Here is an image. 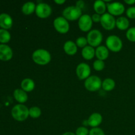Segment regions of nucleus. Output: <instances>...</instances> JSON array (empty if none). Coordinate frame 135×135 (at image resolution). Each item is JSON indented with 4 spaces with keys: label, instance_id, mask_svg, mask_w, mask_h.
Wrapping results in <instances>:
<instances>
[{
    "label": "nucleus",
    "instance_id": "nucleus-1",
    "mask_svg": "<svg viewBox=\"0 0 135 135\" xmlns=\"http://www.w3.org/2000/svg\"><path fill=\"white\" fill-rule=\"evenodd\" d=\"M33 61L39 65H46L51 59V55L47 50L44 49H38L32 55Z\"/></svg>",
    "mask_w": 135,
    "mask_h": 135
},
{
    "label": "nucleus",
    "instance_id": "nucleus-2",
    "mask_svg": "<svg viewBox=\"0 0 135 135\" xmlns=\"http://www.w3.org/2000/svg\"><path fill=\"white\" fill-rule=\"evenodd\" d=\"M11 115L17 121H24L29 117V109L24 104H17L11 109Z\"/></svg>",
    "mask_w": 135,
    "mask_h": 135
},
{
    "label": "nucleus",
    "instance_id": "nucleus-3",
    "mask_svg": "<svg viewBox=\"0 0 135 135\" xmlns=\"http://www.w3.org/2000/svg\"><path fill=\"white\" fill-rule=\"evenodd\" d=\"M63 17L67 21H73L79 20L83 13L82 9L76 6H69L63 11Z\"/></svg>",
    "mask_w": 135,
    "mask_h": 135
},
{
    "label": "nucleus",
    "instance_id": "nucleus-4",
    "mask_svg": "<svg viewBox=\"0 0 135 135\" xmlns=\"http://www.w3.org/2000/svg\"><path fill=\"white\" fill-rule=\"evenodd\" d=\"M107 48L113 52H119L123 47V42L121 38L116 35H110L105 40Z\"/></svg>",
    "mask_w": 135,
    "mask_h": 135
},
{
    "label": "nucleus",
    "instance_id": "nucleus-5",
    "mask_svg": "<svg viewBox=\"0 0 135 135\" xmlns=\"http://www.w3.org/2000/svg\"><path fill=\"white\" fill-rule=\"evenodd\" d=\"M86 39L89 46L93 47H98L102 42L103 35L99 30L94 29L88 32Z\"/></svg>",
    "mask_w": 135,
    "mask_h": 135
},
{
    "label": "nucleus",
    "instance_id": "nucleus-6",
    "mask_svg": "<svg viewBox=\"0 0 135 135\" xmlns=\"http://www.w3.org/2000/svg\"><path fill=\"white\" fill-rule=\"evenodd\" d=\"M102 81L99 76L96 75L90 76L84 81V87L90 92H96L101 88Z\"/></svg>",
    "mask_w": 135,
    "mask_h": 135
},
{
    "label": "nucleus",
    "instance_id": "nucleus-7",
    "mask_svg": "<svg viewBox=\"0 0 135 135\" xmlns=\"http://www.w3.org/2000/svg\"><path fill=\"white\" fill-rule=\"evenodd\" d=\"M54 26L57 32L61 34H67L70 28L68 21L63 17H58L54 21Z\"/></svg>",
    "mask_w": 135,
    "mask_h": 135
},
{
    "label": "nucleus",
    "instance_id": "nucleus-8",
    "mask_svg": "<svg viewBox=\"0 0 135 135\" xmlns=\"http://www.w3.org/2000/svg\"><path fill=\"white\" fill-rule=\"evenodd\" d=\"M36 15L40 18H48L52 13V9L49 4L46 3H40L36 5L35 11Z\"/></svg>",
    "mask_w": 135,
    "mask_h": 135
},
{
    "label": "nucleus",
    "instance_id": "nucleus-9",
    "mask_svg": "<svg viewBox=\"0 0 135 135\" xmlns=\"http://www.w3.org/2000/svg\"><path fill=\"white\" fill-rule=\"evenodd\" d=\"M100 24L105 30H112L115 27L116 20L113 15L108 13H105L102 15Z\"/></svg>",
    "mask_w": 135,
    "mask_h": 135
},
{
    "label": "nucleus",
    "instance_id": "nucleus-10",
    "mask_svg": "<svg viewBox=\"0 0 135 135\" xmlns=\"http://www.w3.org/2000/svg\"><path fill=\"white\" fill-rule=\"evenodd\" d=\"M91 69L89 65L86 63H80L76 68V74L80 80H86L90 76Z\"/></svg>",
    "mask_w": 135,
    "mask_h": 135
},
{
    "label": "nucleus",
    "instance_id": "nucleus-11",
    "mask_svg": "<svg viewBox=\"0 0 135 135\" xmlns=\"http://www.w3.org/2000/svg\"><path fill=\"white\" fill-rule=\"evenodd\" d=\"M107 9L108 13L114 16H120L125 11V7L121 2H112L107 4Z\"/></svg>",
    "mask_w": 135,
    "mask_h": 135
},
{
    "label": "nucleus",
    "instance_id": "nucleus-12",
    "mask_svg": "<svg viewBox=\"0 0 135 135\" xmlns=\"http://www.w3.org/2000/svg\"><path fill=\"white\" fill-rule=\"evenodd\" d=\"M92 18L89 15L84 14L80 17L79 19L78 22V25L80 30L83 32H90L92 28Z\"/></svg>",
    "mask_w": 135,
    "mask_h": 135
},
{
    "label": "nucleus",
    "instance_id": "nucleus-13",
    "mask_svg": "<svg viewBox=\"0 0 135 135\" xmlns=\"http://www.w3.org/2000/svg\"><path fill=\"white\" fill-rule=\"evenodd\" d=\"M13 50L7 44H0V60L7 61L13 57Z\"/></svg>",
    "mask_w": 135,
    "mask_h": 135
},
{
    "label": "nucleus",
    "instance_id": "nucleus-14",
    "mask_svg": "<svg viewBox=\"0 0 135 135\" xmlns=\"http://www.w3.org/2000/svg\"><path fill=\"white\" fill-rule=\"evenodd\" d=\"M13 24V18L7 13L0 14V27L2 29L8 30L12 27Z\"/></svg>",
    "mask_w": 135,
    "mask_h": 135
},
{
    "label": "nucleus",
    "instance_id": "nucleus-15",
    "mask_svg": "<svg viewBox=\"0 0 135 135\" xmlns=\"http://www.w3.org/2000/svg\"><path fill=\"white\" fill-rule=\"evenodd\" d=\"M102 116L99 113H94L88 119V124L92 128L98 127L102 122Z\"/></svg>",
    "mask_w": 135,
    "mask_h": 135
},
{
    "label": "nucleus",
    "instance_id": "nucleus-16",
    "mask_svg": "<svg viewBox=\"0 0 135 135\" xmlns=\"http://www.w3.org/2000/svg\"><path fill=\"white\" fill-rule=\"evenodd\" d=\"M64 51L69 55H74L76 54L78 47L76 43L72 40H68L65 42L63 45Z\"/></svg>",
    "mask_w": 135,
    "mask_h": 135
},
{
    "label": "nucleus",
    "instance_id": "nucleus-17",
    "mask_svg": "<svg viewBox=\"0 0 135 135\" xmlns=\"http://www.w3.org/2000/svg\"><path fill=\"white\" fill-rule=\"evenodd\" d=\"M13 96L16 101L18 102L21 104H23L24 103L26 102L28 100V95L26 92L20 88L15 90L14 92H13Z\"/></svg>",
    "mask_w": 135,
    "mask_h": 135
},
{
    "label": "nucleus",
    "instance_id": "nucleus-18",
    "mask_svg": "<svg viewBox=\"0 0 135 135\" xmlns=\"http://www.w3.org/2000/svg\"><path fill=\"white\" fill-rule=\"evenodd\" d=\"M109 50L104 46H100L96 49V56L98 59L104 61L109 57Z\"/></svg>",
    "mask_w": 135,
    "mask_h": 135
},
{
    "label": "nucleus",
    "instance_id": "nucleus-19",
    "mask_svg": "<svg viewBox=\"0 0 135 135\" xmlns=\"http://www.w3.org/2000/svg\"><path fill=\"white\" fill-rule=\"evenodd\" d=\"M81 54L84 59L91 60L96 55V50H94V47H92V46H86L84 48H83Z\"/></svg>",
    "mask_w": 135,
    "mask_h": 135
},
{
    "label": "nucleus",
    "instance_id": "nucleus-20",
    "mask_svg": "<svg viewBox=\"0 0 135 135\" xmlns=\"http://www.w3.org/2000/svg\"><path fill=\"white\" fill-rule=\"evenodd\" d=\"M21 89L23 90L26 92H32L35 88V83L32 79L30 78H26L21 81Z\"/></svg>",
    "mask_w": 135,
    "mask_h": 135
},
{
    "label": "nucleus",
    "instance_id": "nucleus-21",
    "mask_svg": "<svg viewBox=\"0 0 135 135\" xmlns=\"http://www.w3.org/2000/svg\"><path fill=\"white\" fill-rule=\"evenodd\" d=\"M94 9L97 14L102 15L105 13V10L107 8V4H105V1L102 0H97L94 3L93 5Z\"/></svg>",
    "mask_w": 135,
    "mask_h": 135
},
{
    "label": "nucleus",
    "instance_id": "nucleus-22",
    "mask_svg": "<svg viewBox=\"0 0 135 135\" xmlns=\"http://www.w3.org/2000/svg\"><path fill=\"white\" fill-rule=\"evenodd\" d=\"M130 22L125 17H119L116 20V27L121 30H125L129 28Z\"/></svg>",
    "mask_w": 135,
    "mask_h": 135
},
{
    "label": "nucleus",
    "instance_id": "nucleus-23",
    "mask_svg": "<svg viewBox=\"0 0 135 135\" xmlns=\"http://www.w3.org/2000/svg\"><path fill=\"white\" fill-rule=\"evenodd\" d=\"M36 8V5L34 2L28 1V2H26L23 4L21 10H22L23 14L26 15H29L35 12Z\"/></svg>",
    "mask_w": 135,
    "mask_h": 135
},
{
    "label": "nucleus",
    "instance_id": "nucleus-24",
    "mask_svg": "<svg viewBox=\"0 0 135 135\" xmlns=\"http://www.w3.org/2000/svg\"><path fill=\"white\" fill-rule=\"evenodd\" d=\"M115 87V82L111 78H107L102 82V88L107 92L113 90Z\"/></svg>",
    "mask_w": 135,
    "mask_h": 135
},
{
    "label": "nucleus",
    "instance_id": "nucleus-25",
    "mask_svg": "<svg viewBox=\"0 0 135 135\" xmlns=\"http://www.w3.org/2000/svg\"><path fill=\"white\" fill-rule=\"evenodd\" d=\"M11 34L7 30L0 28V43L1 44H6L10 41Z\"/></svg>",
    "mask_w": 135,
    "mask_h": 135
},
{
    "label": "nucleus",
    "instance_id": "nucleus-26",
    "mask_svg": "<svg viewBox=\"0 0 135 135\" xmlns=\"http://www.w3.org/2000/svg\"><path fill=\"white\" fill-rule=\"evenodd\" d=\"M42 115V110L40 108L36 106L32 107L29 109V116L33 119H37Z\"/></svg>",
    "mask_w": 135,
    "mask_h": 135
},
{
    "label": "nucleus",
    "instance_id": "nucleus-27",
    "mask_svg": "<svg viewBox=\"0 0 135 135\" xmlns=\"http://www.w3.org/2000/svg\"><path fill=\"white\" fill-rule=\"evenodd\" d=\"M126 37L130 42H135V27L129 28L126 32Z\"/></svg>",
    "mask_w": 135,
    "mask_h": 135
},
{
    "label": "nucleus",
    "instance_id": "nucleus-28",
    "mask_svg": "<svg viewBox=\"0 0 135 135\" xmlns=\"http://www.w3.org/2000/svg\"><path fill=\"white\" fill-rule=\"evenodd\" d=\"M93 67L96 71H101L105 67V63H104V61L97 59L94 62Z\"/></svg>",
    "mask_w": 135,
    "mask_h": 135
},
{
    "label": "nucleus",
    "instance_id": "nucleus-29",
    "mask_svg": "<svg viewBox=\"0 0 135 135\" xmlns=\"http://www.w3.org/2000/svg\"><path fill=\"white\" fill-rule=\"evenodd\" d=\"M75 43H76L77 47L84 48V47L86 46L87 44H88V41H87L86 38H84V37L83 36H80L76 39Z\"/></svg>",
    "mask_w": 135,
    "mask_h": 135
},
{
    "label": "nucleus",
    "instance_id": "nucleus-30",
    "mask_svg": "<svg viewBox=\"0 0 135 135\" xmlns=\"http://www.w3.org/2000/svg\"><path fill=\"white\" fill-rule=\"evenodd\" d=\"M90 131L86 127L82 126L77 128L75 131L76 135H89Z\"/></svg>",
    "mask_w": 135,
    "mask_h": 135
},
{
    "label": "nucleus",
    "instance_id": "nucleus-31",
    "mask_svg": "<svg viewBox=\"0 0 135 135\" xmlns=\"http://www.w3.org/2000/svg\"><path fill=\"white\" fill-rule=\"evenodd\" d=\"M89 135H105L104 131L99 127L92 128L90 130Z\"/></svg>",
    "mask_w": 135,
    "mask_h": 135
},
{
    "label": "nucleus",
    "instance_id": "nucleus-32",
    "mask_svg": "<svg viewBox=\"0 0 135 135\" xmlns=\"http://www.w3.org/2000/svg\"><path fill=\"white\" fill-rule=\"evenodd\" d=\"M126 15L128 18L134 19L135 18V7L132 6L128 8L126 11Z\"/></svg>",
    "mask_w": 135,
    "mask_h": 135
},
{
    "label": "nucleus",
    "instance_id": "nucleus-33",
    "mask_svg": "<svg viewBox=\"0 0 135 135\" xmlns=\"http://www.w3.org/2000/svg\"><path fill=\"white\" fill-rule=\"evenodd\" d=\"M101 17L102 15H100L95 13V14L92 15L91 18H92L93 22H96V23H98V22H100V21H101Z\"/></svg>",
    "mask_w": 135,
    "mask_h": 135
},
{
    "label": "nucleus",
    "instance_id": "nucleus-34",
    "mask_svg": "<svg viewBox=\"0 0 135 135\" xmlns=\"http://www.w3.org/2000/svg\"><path fill=\"white\" fill-rule=\"evenodd\" d=\"M76 6L80 8V9H83L84 7V2L83 1H78L76 3Z\"/></svg>",
    "mask_w": 135,
    "mask_h": 135
},
{
    "label": "nucleus",
    "instance_id": "nucleus-35",
    "mask_svg": "<svg viewBox=\"0 0 135 135\" xmlns=\"http://www.w3.org/2000/svg\"><path fill=\"white\" fill-rule=\"evenodd\" d=\"M125 3L127 5H133L135 3V0H125Z\"/></svg>",
    "mask_w": 135,
    "mask_h": 135
},
{
    "label": "nucleus",
    "instance_id": "nucleus-36",
    "mask_svg": "<svg viewBox=\"0 0 135 135\" xmlns=\"http://www.w3.org/2000/svg\"><path fill=\"white\" fill-rule=\"evenodd\" d=\"M65 0H55L54 2L56 4H57V5H63V3H65Z\"/></svg>",
    "mask_w": 135,
    "mask_h": 135
},
{
    "label": "nucleus",
    "instance_id": "nucleus-37",
    "mask_svg": "<svg viewBox=\"0 0 135 135\" xmlns=\"http://www.w3.org/2000/svg\"><path fill=\"white\" fill-rule=\"evenodd\" d=\"M62 135H76L75 133H73V132H65Z\"/></svg>",
    "mask_w": 135,
    "mask_h": 135
}]
</instances>
